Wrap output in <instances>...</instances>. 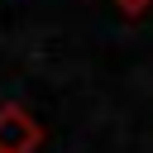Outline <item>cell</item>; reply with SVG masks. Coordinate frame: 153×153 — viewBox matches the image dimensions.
<instances>
[{"label": "cell", "instance_id": "2", "mask_svg": "<svg viewBox=\"0 0 153 153\" xmlns=\"http://www.w3.org/2000/svg\"><path fill=\"white\" fill-rule=\"evenodd\" d=\"M115 5H120V10H124V14H139V10H148V5H153V0H115Z\"/></svg>", "mask_w": 153, "mask_h": 153}, {"label": "cell", "instance_id": "1", "mask_svg": "<svg viewBox=\"0 0 153 153\" xmlns=\"http://www.w3.org/2000/svg\"><path fill=\"white\" fill-rule=\"evenodd\" d=\"M43 143V124L24 105H0V153H33Z\"/></svg>", "mask_w": 153, "mask_h": 153}]
</instances>
